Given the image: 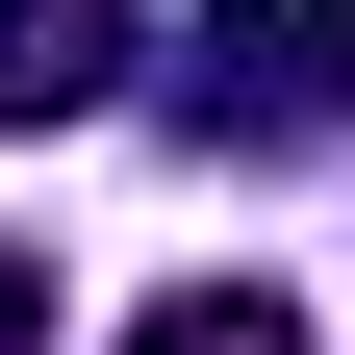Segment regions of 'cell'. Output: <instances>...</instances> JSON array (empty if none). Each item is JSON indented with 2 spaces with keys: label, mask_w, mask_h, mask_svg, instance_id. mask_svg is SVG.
Segmentation results:
<instances>
[{
  "label": "cell",
  "mask_w": 355,
  "mask_h": 355,
  "mask_svg": "<svg viewBox=\"0 0 355 355\" xmlns=\"http://www.w3.org/2000/svg\"><path fill=\"white\" fill-rule=\"evenodd\" d=\"M127 76V0H0V127H76Z\"/></svg>",
  "instance_id": "7a4b0ae2"
},
{
  "label": "cell",
  "mask_w": 355,
  "mask_h": 355,
  "mask_svg": "<svg viewBox=\"0 0 355 355\" xmlns=\"http://www.w3.org/2000/svg\"><path fill=\"white\" fill-rule=\"evenodd\" d=\"M203 127H229V153L355 127V0H229V26H203Z\"/></svg>",
  "instance_id": "6da1fadb"
},
{
  "label": "cell",
  "mask_w": 355,
  "mask_h": 355,
  "mask_svg": "<svg viewBox=\"0 0 355 355\" xmlns=\"http://www.w3.org/2000/svg\"><path fill=\"white\" fill-rule=\"evenodd\" d=\"M0 355H51V254H26V229H0Z\"/></svg>",
  "instance_id": "277c9868"
},
{
  "label": "cell",
  "mask_w": 355,
  "mask_h": 355,
  "mask_svg": "<svg viewBox=\"0 0 355 355\" xmlns=\"http://www.w3.org/2000/svg\"><path fill=\"white\" fill-rule=\"evenodd\" d=\"M127 355H304V304H279V279H178Z\"/></svg>",
  "instance_id": "3957f363"
}]
</instances>
